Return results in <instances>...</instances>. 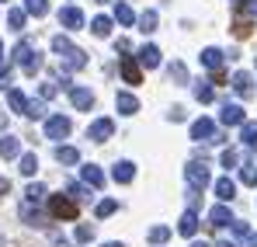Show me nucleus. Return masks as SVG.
I'll return each mask as SVG.
<instances>
[{
    "label": "nucleus",
    "instance_id": "1",
    "mask_svg": "<svg viewBox=\"0 0 257 247\" xmlns=\"http://www.w3.org/2000/svg\"><path fill=\"white\" fill-rule=\"evenodd\" d=\"M11 59H14V63H18V66H21L28 77H35V73L42 70V52H39V49H35V45H32L28 39H21L18 45H14Z\"/></svg>",
    "mask_w": 257,
    "mask_h": 247
},
{
    "label": "nucleus",
    "instance_id": "2",
    "mask_svg": "<svg viewBox=\"0 0 257 247\" xmlns=\"http://www.w3.org/2000/svg\"><path fill=\"white\" fill-rule=\"evenodd\" d=\"M77 202L70 195H49V216L52 219H77Z\"/></svg>",
    "mask_w": 257,
    "mask_h": 247
},
{
    "label": "nucleus",
    "instance_id": "3",
    "mask_svg": "<svg viewBox=\"0 0 257 247\" xmlns=\"http://www.w3.org/2000/svg\"><path fill=\"white\" fill-rule=\"evenodd\" d=\"M184 178H188L191 192H202V188L209 185V164H205V160H188V164H184Z\"/></svg>",
    "mask_w": 257,
    "mask_h": 247
},
{
    "label": "nucleus",
    "instance_id": "4",
    "mask_svg": "<svg viewBox=\"0 0 257 247\" xmlns=\"http://www.w3.org/2000/svg\"><path fill=\"white\" fill-rule=\"evenodd\" d=\"M70 129H73V122H70L66 115H49V119H45V136L56 139V143H63V139L70 136Z\"/></svg>",
    "mask_w": 257,
    "mask_h": 247
},
{
    "label": "nucleus",
    "instance_id": "5",
    "mask_svg": "<svg viewBox=\"0 0 257 247\" xmlns=\"http://www.w3.org/2000/svg\"><path fill=\"white\" fill-rule=\"evenodd\" d=\"M118 66H122V80L125 84H132V87L143 84V66H139L132 56H118Z\"/></svg>",
    "mask_w": 257,
    "mask_h": 247
},
{
    "label": "nucleus",
    "instance_id": "6",
    "mask_svg": "<svg viewBox=\"0 0 257 247\" xmlns=\"http://www.w3.org/2000/svg\"><path fill=\"white\" fill-rule=\"evenodd\" d=\"M219 122H222V125H243V122H247V115H243V108H240L236 101H222Z\"/></svg>",
    "mask_w": 257,
    "mask_h": 247
},
{
    "label": "nucleus",
    "instance_id": "7",
    "mask_svg": "<svg viewBox=\"0 0 257 247\" xmlns=\"http://www.w3.org/2000/svg\"><path fill=\"white\" fill-rule=\"evenodd\" d=\"M59 25H63L66 32L84 28V11H80V7H59Z\"/></svg>",
    "mask_w": 257,
    "mask_h": 247
},
{
    "label": "nucleus",
    "instance_id": "8",
    "mask_svg": "<svg viewBox=\"0 0 257 247\" xmlns=\"http://www.w3.org/2000/svg\"><path fill=\"white\" fill-rule=\"evenodd\" d=\"M136 63H139L143 70H157V66H160V49H157L153 42H146V45L136 52Z\"/></svg>",
    "mask_w": 257,
    "mask_h": 247
},
{
    "label": "nucleus",
    "instance_id": "9",
    "mask_svg": "<svg viewBox=\"0 0 257 247\" xmlns=\"http://www.w3.org/2000/svg\"><path fill=\"white\" fill-rule=\"evenodd\" d=\"M198 63H202V66H205V70H222V63H226V52H222V49H215V45H209V49H202V52H198Z\"/></svg>",
    "mask_w": 257,
    "mask_h": 247
},
{
    "label": "nucleus",
    "instance_id": "10",
    "mask_svg": "<svg viewBox=\"0 0 257 247\" xmlns=\"http://www.w3.org/2000/svg\"><path fill=\"white\" fill-rule=\"evenodd\" d=\"M87 136H90L94 143H104V139H111V136H115V122H111V119H97V122H90Z\"/></svg>",
    "mask_w": 257,
    "mask_h": 247
},
{
    "label": "nucleus",
    "instance_id": "11",
    "mask_svg": "<svg viewBox=\"0 0 257 247\" xmlns=\"http://www.w3.org/2000/svg\"><path fill=\"white\" fill-rule=\"evenodd\" d=\"M212 136H215V122H212V119H205V115H202V119H195V122H191V139H195V143H202V139L209 143Z\"/></svg>",
    "mask_w": 257,
    "mask_h": 247
},
{
    "label": "nucleus",
    "instance_id": "12",
    "mask_svg": "<svg viewBox=\"0 0 257 247\" xmlns=\"http://www.w3.org/2000/svg\"><path fill=\"white\" fill-rule=\"evenodd\" d=\"M70 105H73L77 112H90V108H94V91H87V87H73V91H70Z\"/></svg>",
    "mask_w": 257,
    "mask_h": 247
},
{
    "label": "nucleus",
    "instance_id": "13",
    "mask_svg": "<svg viewBox=\"0 0 257 247\" xmlns=\"http://www.w3.org/2000/svg\"><path fill=\"white\" fill-rule=\"evenodd\" d=\"M233 219H236V216L229 212V206H212L209 209V223H212V226H233Z\"/></svg>",
    "mask_w": 257,
    "mask_h": 247
},
{
    "label": "nucleus",
    "instance_id": "14",
    "mask_svg": "<svg viewBox=\"0 0 257 247\" xmlns=\"http://www.w3.org/2000/svg\"><path fill=\"white\" fill-rule=\"evenodd\" d=\"M111 178H115L118 185H128V181L136 178V164H132V160H118V164L111 167Z\"/></svg>",
    "mask_w": 257,
    "mask_h": 247
},
{
    "label": "nucleus",
    "instance_id": "15",
    "mask_svg": "<svg viewBox=\"0 0 257 247\" xmlns=\"http://www.w3.org/2000/svg\"><path fill=\"white\" fill-rule=\"evenodd\" d=\"M233 91L240 94V98H254V80H250V73H233Z\"/></svg>",
    "mask_w": 257,
    "mask_h": 247
},
{
    "label": "nucleus",
    "instance_id": "16",
    "mask_svg": "<svg viewBox=\"0 0 257 247\" xmlns=\"http://www.w3.org/2000/svg\"><path fill=\"white\" fill-rule=\"evenodd\" d=\"M115 108H118L122 115H136V112H139V101H136L128 91H118V94H115Z\"/></svg>",
    "mask_w": 257,
    "mask_h": 247
},
{
    "label": "nucleus",
    "instance_id": "17",
    "mask_svg": "<svg viewBox=\"0 0 257 247\" xmlns=\"http://www.w3.org/2000/svg\"><path fill=\"white\" fill-rule=\"evenodd\" d=\"M177 233H181V237H195V233H198V216H195L191 209L181 216V223H177Z\"/></svg>",
    "mask_w": 257,
    "mask_h": 247
},
{
    "label": "nucleus",
    "instance_id": "18",
    "mask_svg": "<svg viewBox=\"0 0 257 247\" xmlns=\"http://www.w3.org/2000/svg\"><path fill=\"white\" fill-rule=\"evenodd\" d=\"M18 153H21L18 136H0V157H4V160H14Z\"/></svg>",
    "mask_w": 257,
    "mask_h": 247
},
{
    "label": "nucleus",
    "instance_id": "19",
    "mask_svg": "<svg viewBox=\"0 0 257 247\" xmlns=\"http://www.w3.org/2000/svg\"><path fill=\"white\" fill-rule=\"evenodd\" d=\"M84 185H90V188H104V174H101V167L97 164H84Z\"/></svg>",
    "mask_w": 257,
    "mask_h": 247
},
{
    "label": "nucleus",
    "instance_id": "20",
    "mask_svg": "<svg viewBox=\"0 0 257 247\" xmlns=\"http://www.w3.org/2000/svg\"><path fill=\"white\" fill-rule=\"evenodd\" d=\"M25 25H28V11H21V7H11V11H7V28H11V32H21Z\"/></svg>",
    "mask_w": 257,
    "mask_h": 247
},
{
    "label": "nucleus",
    "instance_id": "21",
    "mask_svg": "<svg viewBox=\"0 0 257 247\" xmlns=\"http://www.w3.org/2000/svg\"><path fill=\"white\" fill-rule=\"evenodd\" d=\"M215 195H219L222 202H229V199L236 195V181H233V178H219V181H215Z\"/></svg>",
    "mask_w": 257,
    "mask_h": 247
},
{
    "label": "nucleus",
    "instance_id": "22",
    "mask_svg": "<svg viewBox=\"0 0 257 247\" xmlns=\"http://www.w3.org/2000/svg\"><path fill=\"white\" fill-rule=\"evenodd\" d=\"M56 160H59V164H80V153H77V146H63V143H59V146H56Z\"/></svg>",
    "mask_w": 257,
    "mask_h": 247
},
{
    "label": "nucleus",
    "instance_id": "23",
    "mask_svg": "<svg viewBox=\"0 0 257 247\" xmlns=\"http://www.w3.org/2000/svg\"><path fill=\"white\" fill-rule=\"evenodd\" d=\"M90 32H94L97 39H108V35H111V18H104V14H97V18L90 21Z\"/></svg>",
    "mask_w": 257,
    "mask_h": 247
},
{
    "label": "nucleus",
    "instance_id": "24",
    "mask_svg": "<svg viewBox=\"0 0 257 247\" xmlns=\"http://www.w3.org/2000/svg\"><path fill=\"white\" fill-rule=\"evenodd\" d=\"M7 105H11V112H21V115H25V108H28V98H25L21 91L7 87Z\"/></svg>",
    "mask_w": 257,
    "mask_h": 247
},
{
    "label": "nucleus",
    "instance_id": "25",
    "mask_svg": "<svg viewBox=\"0 0 257 247\" xmlns=\"http://www.w3.org/2000/svg\"><path fill=\"white\" fill-rule=\"evenodd\" d=\"M167 77H171L174 84H188V66H184L181 59H174V63H167Z\"/></svg>",
    "mask_w": 257,
    "mask_h": 247
},
{
    "label": "nucleus",
    "instance_id": "26",
    "mask_svg": "<svg viewBox=\"0 0 257 247\" xmlns=\"http://www.w3.org/2000/svg\"><path fill=\"white\" fill-rule=\"evenodd\" d=\"M73 49H77V45H73V42L66 39V35H56V39H52V52H56L59 59H66V56H70Z\"/></svg>",
    "mask_w": 257,
    "mask_h": 247
},
{
    "label": "nucleus",
    "instance_id": "27",
    "mask_svg": "<svg viewBox=\"0 0 257 247\" xmlns=\"http://www.w3.org/2000/svg\"><path fill=\"white\" fill-rule=\"evenodd\" d=\"M143 35H153L157 32V11H146V14H139V25H136Z\"/></svg>",
    "mask_w": 257,
    "mask_h": 247
},
{
    "label": "nucleus",
    "instance_id": "28",
    "mask_svg": "<svg viewBox=\"0 0 257 247\" xmlns=\"http://www.w3.org/2000/svg\"><path fill=\"white\" fill-rule=\"evenodd\" d=\"M115 21H118L122 28H128V25L136 21V14H132V7H128V4H115Z\"/></svg>",
    "mask_w": 257,
    "mask_h": 247
},
{
    "label": "nucleus",
    "instance_id": "29",
    "mask_svg": "<svg viewBox=\"0 0 257 247\" xmlns=\"http://www.w3.org/2000/svg\"><path fill=\"white\" fill-rule=\"evenodd\" d=\"M21 216H25V223H28V226H45L42 212H39V209H32V206H28V202L21 206Z\"/></svg>",
    "mask_w": 257,
    "mask_h": 247
},
{
    "label": "nucleus",
    "instance_id": "30",
    "mask_svg": "<svg viewBox=\"0 0 257 247\" xmlns=\"http://www.w3.org/2000/svg\"><path fill=\"white\" fill-rule=\"evenodd\" d=\"M42 199H45V188H42V185H28V188H25V202H28V206H39Z\"/></svg>",
    "mask_w": 257,
    "mask_h": 247
},
{
    "label": "nucleus",
    "instance_id": "31",
    "mask_svg": "<svg viewBox=\"0 0 257 247\" xmlns=\"http://www.w3.org/2000/svg\"><path fill=\"white\" fill-rule=\"evenodd\" d=\"M219 164L226 167V171L240 167V150H222V153H219Z\"/></svg>",
    "mask_w": 257,
    "mask_h": 247
},
{
    "label": "nucleus",
    "instance_id": "32",
    "mask_svg": "<svg viewBox=\"0 0 257 247\" xmlns=\"http://www.w3.org/2000/svg\"><path fill=\"white\" fill-rule=\"evenodd\" d=\"M25 11L35 14V18H45L49 14V0H25Z\"/></svg>",
    "mask_w": 257,
    "mask_h": 247
},
{
    "label": "nucleus",
    "instance_id": "33",
    "mask_svg": "<svg viewBox=\"0 0 257 247\" xmlns=\"http://www.w3.org/2000/svg\"><path fill=\"white\" fill-rule=\"evenodd\" d=\"M18 167H21V174H25V178H32V174L39 171V157H35V153H25Z\"/></svg>",
    "mask_w": 257,
    "mask_h": 247
},
{
    "label": "nucleus",
    "instance_id": "34",
    "mask_svg": "<svg viewBox=\"0 0 257 247\" xmlns=\"http://www.w3.org/2000/svg\"><path fill=\"white\" fill-rule=\"evenodd\" d=\"M146 240H150V244H167V240H171V230H167V226H153V230L146 233Z\"/></svg>",
    "mask_w": 257,
    "mask_h": 247
},
{
    "label": "nucleus",
    "instance_id": "35",
    "mask_svg": "<svg viewBox=\"0 0 257 247\" xmlns=\"http://www.w3.org/2000/svg\"><path fill=\"white\" fill-rule=\"evenodd\" d=\"M25 115H28V119H42V115H45V101H42V98H35V101H28V108H25Z\"/></svg>",
    "mask_w": 257,
    "mask_h": 247
},
{
    "label": "nucleus",
    "instance_id": "36",
    "mask_svg": "<svg viewBox=\"0 0 257 247\" xmlns=\"http://www.w3.org/2000/svg\"><path fill=\"white\" fill-rule=\"evenodd\" d=\"M195 98H198V101H212L215 98V91H212V84H195Z\"/></svg>",
    "mask_w": 257,
    "mask_h": 247
},
{
    "label": "nucleus",
    "instance_id": "37",
    "mask_svg": "<svg viewBox=\"0 0 257 247\" xmlns=\"http://www.w3.org/2000/svg\"><path fill=\"white\" fill-rule=\"evenodd\" d=\"M240 181H243V185H257V164H243V171H240Z\"/></svg>",
    "mask_w": 257,
    "mask_h": 247
},
{
    "label": "nucleus",
    "instance_id": "38",
    "mask_svg": "<svg viewBox=\"0 0 257 247\" xmlns=\"http://www.w3.org/2000/svg\"><path fill=\"white\" fill-rule=\"evenodd\" d=\"M243 143L257 146V122H243Z\"/></svg>",
    "mask_w": 257,
    "mask_h": 247
},
{
    "label": "nucleus",
    "instance_id": "39",
    "mask_svg": "<svg viewBox=\"0 0 257 247\" xmlns=\"http://www.w3.org/2000/svg\"><path fill=\"white\" fill-rule=\"evenodd\" d=\"M115 209H118V202H115V199H104V202H97V216L104 219V216H111Z\"/></svg>",
    "mask_w": 257,
    "mask_h": 247
},
{
    "label": "nucleus",
    "instance_id": "40",
    "mask_svg": "<svg viewBox=\"0 0 257 247\" xmlns=\"http://www.w3.org/2000/svg\"><path fill=\"white\" fill-rule=\"evenodd\" d=\"M77 240H80V244H87V240H94V226H87V223H80V226H77Z\"/></svg>",
    "mask_w": 257,
    "mask_h": 247
},
{
    "label": "nucleus",
    "instance_id": "41",
    "mask_svg": "<svg viewBox=\"0 0 257 247\" xmlns=\"http://www.w3.org/2000/svg\"><path fill=\"white\" fill-rule=\"evenodd\" d=\"M66 192H70V199H73V202H80V199H87V195H90V192H87L84 185H70Z\"/></svg>",
    "mask_w": 257,
    "mask_h": 247
},
{
    "label": "nucleus",
    "instance_id": "42",
    "mask_svg": "<svg viewBox=\"0 0 257 247\" xmlns=\"http://www.w3.org/2000/svg\"><path fill=\"white\" fill-rule=\"evenodd\" d=\"M7 84H11V63H4V59H0V87L7 91Z\"/></svg>",
    "mask_w": 257,
    "mask_h": 247
},
{
    "label": "nucleus",
    "instance_id": "43",
    "mask_svg": "<svg viewBox=\"0 0 257 247\" xmlns=\"http://www.w3.org/2000/svg\"><path fill=\"white\" fill-rule=\"evenodd\" d=\"M56 91H59V84H49V80H45L39 94H42V101H45V98H56Z\"/></svg>",
    "mask_w": 257,
    "mask_h": 247
},
{
    "label": "nucleus",
    "instance_id": "44",
    "mask_svg": "<svg viewBox=\"0 0 257 247\" xmlns=\"http://www.w3.org/2000/svg\"><path fill=\"white\" fill-rule=\"evenodd\" d=\"M233 230H236V237H250V226L243 219H233Z\"/></svg>",
    "mask_w": 257,
    "mask_h": 247
},
{
    "label": "nucleus",
    "instance_id": "45",
    "mask_svg": "<svg viewBox=\"0 0 257 247\" xmlns=\"http://www.w3.org/2000/svg\"><path fill=\"white\" fill-rule=\"evenodd\" d=\"M167 119H171V122H181V119H184V108H181V105H174V108H171V115H167Z\"/></svg>",
    "mask_w": 257,
    "mask_h": 247
},
{
    "label": "nucleus",
    "instance_id": "46",
    "mask_svg": "<svg viewBox=\"0 0 257 247\" xmlns=\"http://www.w3.org/2000/svg\"><path fill=\"white\" fill-rule=\"evenodd\" d=\"M247 247H257V233H250V237H247Z\"/></svg>",
    "mask_w": 257,
    "mask_h": 247
},
{
    "label": "nucleus",
    "instance_id": "47",
    "mask_svg": "<svg viewBox=\"0 0 257 247\" xmlns=\"http://www.w3.org/2000/svg\"><path fill=\"white\" fill-rule=\"evenodd\" d=\"M7 188H11V185H7V178H0V195H4Z\"/></svg>",
    "mask_w": 257,
    "mask_h": 247
},
{
    "label": "nucleus",
    "instance_id": "48",
    "mask_svg": "<svg viewBox=\"0 0 257 247\" xmlns=\"http://www.w3.org/2000/svg\"><path fill=\"white\" fill-rule=\"evenodd\" d=\"M191 247H212V244H205V240H195V244H191Z\"/></svg>",
    "mask_w": 257,
    "mask_h": 247
},
{
    "label": "nucleus",
    "instance_id": "49",
    "mask_svg": "<svg viewBox=\"0 0 257 247\" xmlns=\"http://www.w3.org/2000/svg\"><path fill=\"white\" fill-rule=\"evenodd\" d=\"M104 247H125V244H118V240H111V244H104Z\"/></svg>",
    "mask_w": 257,
    "mask_h": 247
},
{
    "label": "nucleus",
    "instance_id": "50",
    "mask_svg": "<svg viewBox=\"0 0 257 247\" xmlns=\"http://www.w3.org/2000/svg\"><path fill=\"white\" fill-rule=\"evenodd\" d=\"M97 4H108V0H97Z\"/></svg>",
    "mask_w": 257,
    "mask_h": 247
},
{
    "label": "nucleus",
    "instance_id": "51",
    "mask_svg": "<svg viewBox=\"0 0 257 247\" xmlns=\"http://www.w3.org/2000/svg\"><path fill=\"white\" fill-rule=\"evenodd\" d=\"M233 4H240V0H233Z\"/></svg>",
    "mask_w": 257,
    "mask_h": 247
},
{
    "label": "nucleus",
    "instance_id": "52",
    "mask_svg": "<svg viewBox=\"0 0 257 247\" xmlns=\"http://www.w3.org/2000/svg\"><path fill=\"white\" fill-rule=\"evenodd\" d=\"M0 49H4V42H0Z\"/></svg>",
    "mask_w": 257,
    "mask_h": 247
},
{
    "label": "nucleus",
    "instance_id": "53",
    "mask_svg": "<svg viewBox=\"0 0 257 247\" xmlns=\"http://www.w3.org/2000/svg\"><path fill=\"white\" fill-rule=\"evenodd\" d=\"M0 4H7V0H0Z\"/></svg>",
    "mask_w": 257,
    "mask_h": 247
},
{
    "label": "nucleus",
    "instance_id": "54",
    "mask_svg": "<svg viewBox=\"0 0 257 247\" xmlns=\"http://www.w3.org/2000/svg\"><path fill=\"white\" fill-rule=\"evenodd\" d=\"M254 66H257V63H254Z\"/></svg>",
    "mask_w": 257,
    "mask_h": 247
}]
</instances>
